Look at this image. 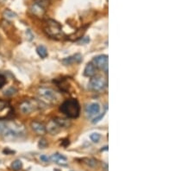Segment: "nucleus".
Here are the masks:
<instances>
[{"instance_id": "f8f14e48", "label": "nucleus", "mask_w": 194, "mask_h": 171, "mask_svg": "<svg viewBox=\"0 0 194 171\" xmlns=\"http://www.w3.org/2000/svg\"><path fill=\"white\" fill-rule=\"evenodd\" d=\"M30 11H31V12L34 14V16H36L38 17H42L44 15L46 10L44 8H42L41 5H39L38 4L34 3L31 5V7H30Z\"/></svg>"}, {"instance_id": "412c9836", "label": "nucleus", "mask_w": 194, "mask_h": 171, "mask_svg": "<svg viewBox=\"0 0 194 171\" xmlns=\"http://www.w3.org/2000/svg\"><path fill=\"white\" fill-rule=\"evenodd\" d=\"M17 92V89L14 87H10L9 89H7L6 91L4 92V95L5 96H12Z\"/></svg>"}, {"instance_id": "6ab92c4d", "label": "nucleus", "mask_w": 194, "mask_h": 171, "mask_svg": "<svg viewBox=\"0 0 194 171\" xmlns=\"http://www.w3.org/2000/svg\"><path fill=\"white\" fill-rule=\"evenodd\" d=\"M3 16L5 19H13L17 17V14L11 10H6L3 13Z\"/></svg>"}, {"instance_id": "c756f323", "label": "nucleus", "mask_w": 194, "mask_h": 171, "mask_svg": "<svg viewBox=\"0 0 194 171\" xmlns=\"http://www.w3.org/2000/svg\"><path fill=\"white\" fill-rule=\"evenodd\" d=\"M4 153H5L6 155H8L9 153H15V151H12V150H9V149H4Z\"/></svg>"}, {"instance_id": "423d86ee", "label": "nucleus", "mask_w": 194, "mask_h": 171, "mask_svg": "<svg viewBox=\"0 0 194 171\" xmlns=\"http://www.w3.org/2000/svg\"><path fill=\"white\" fill-rule=\"evenodd\" d=\"M13 109L9 101L0 100V120L6 119L12 115Z\"/></svg>"}, {"instance_id": "39448f33", "label": "nucleus", "mask_w": 194, "mask_h": 171, "mask_svg": "<svg viewBox=\"0 0 194 171\" xmlns=\"http://www.w3.org/2000/svg\"><path fill=\"white\" fill-rule=\"evenodd\" d=\"M44 103L37 100H26L19 105V110L23 114H30L42 108Z\"/></svg>"}, {"instance_id": "9d476101", "label": "nucleus", "mask_w": 194, "mask_h": 171, "mask_svg": "<svg viewBox=\"0 0 194 171\" xmlns=\"http://www.w3.org/2000/svg\"><path fill=\"white\" fill-rule=\"evenodd\" d=\"M99 112H100V105L98 103H92L86 108V113L88 117L98 115Z\"/></svg>"}, {"instance_id": "f3484780", "label": "nucleus", "mask_w": 194, "mask_h": 171, "mask_svg": "<svg viewBox=\"0 0 194 171\" xmlns=\"http://www.w3.org/2000/svg\"><path fill=\"white\" fill-rule=\"evenodd\" d=\"M36 52L41 58H46L47 56V48L44 46H38L37 48H36Z\"/></svg>"}, {"instance_id": "a211bd4d", "label": "nucleus", "mask_w": 194, "mask_h": 171, "mask_svg": "<svg viewBox=\"0 0 194 171\" xmlns=\"http://www.w3.org/2000/svg\"><path fill=\"white\" fill-rule=\"evenodd\" d=\"M11 167V169L13 170H21L22 168H23V162H22V161H20V160H16V161H14V162H12Z\"/></svg>"}, {"instance_id": "7ed1b4c3", "label": "nucleus", "mask_w": 194, "mask_h": 171, "mask_svg": "<svg viewBox=\"0 0 194 171\" xmlns=\"http://www.w3.org/2000/svg\"><path fill=\"white\" fill-rule=\"evenodd\" d=\"M43 30L46 35L51 38L60 39L63 35L60 24L53 19H47L46 21H44Z\"/></svg>"}, {"instance_id": "1a4fd4ad", "label": "nucleus", "mask_w": 194, "mask_h": 171, "mask_svg": "<svg viewBox=\"0 0 194 171\" xmlns=\"http://www.w3.org/2000/svg\"><path fill=\"white\" fill-rule=\"evenodd\" d=\"M46 127V131L47 132H49L50 134H53V135H55L57 134L58 132L61 130L60 126L58 125L57 123L55 122V119H51L49 120V122L47 123V125Z\"/></svg>"}, {"instance_id": "4468645a", "label": "nucleus", "mask_w": 194, "mask_h": 171, "mask_svg": "<svg viewBox=\"0 0 194 171\" xmlns=\"http://www.w3.org/2000/svg\"><path fill=\"white\" fill-rule=\"evenodd\" d=\"M96 74V67L94 66L93 63H88L86 66V69L84 71V74L87 77H91V76H94Z\"/></svg>"}, {"instance_id": "bb28decb", "label": "nucleus", "mask_w": 194, "mask_h": 171, "mask_svg": "<svg viewBox=\"0 0 194 171\" xmlns=\"http://www.w3.org/2000/svg\"><path fill=\"white\" fill-rule=\"evenodd\" d=\"M5 123L4 122H1L0 121V135H2L3 134V132H4V129H5Z\"/></svg>"}, {"instance_id": "6e6552de", "label": "nucleus", "mask_w": 194, "mask_h": 171, "mask_svg": "<svg viewBox=\"0 0 194 171\" xmlns=\"http://www.w3.org/2000/svg\"><path fill=\"white\" fill-rule=\"evenodd\" d=\"M93 64L95 67L102 69L106 74L108 73V56L101 55L93 59Z\"/></svg>"}, {"instance_id": "f03ea898", "label": "nucleus", "mask_w": 194, "mask_h": 171, "mask_svg": "<svg viewBox=\"0 0 194 171\" xmlns=\"http://www.w3.org/2000/svg\"><path fill=\"white\" fill-rule=\"evenodd\" d=\"M60 110L67 117L75 118L80 114V104L76 100H68L61 104Z\"/></svg>"}, {"instance_id": "c85d7f7f", "label": "nucleus", "mask_w": 194, "mask_h": 171, "mask_svg": "<svg viewBox=\"0 0 194 171\" xmlns=\"http://www.w3.org/2000/svg\"><path fill=\"white\" fill-rule=\"evenodd\" d=\"M90 40H89V38L88 37H82V40L80 42V43H88Z\"/></svg>"}, {"instance_id": "5701e85b", "label": "nucleus", "mask_w": 194, "mask_h": 171, "mask_svg": "<svg viewBox=\"0 0 194 171\" xmlns=\"http://www.w3.org/2000/svg\"><path fill=\"white\" fill-rule=\"evenodd\" d=\"M5 83H6V78L4 77V75L0 74V89L5 85Z\"/></svg>"}, {"instance_id": "0eeeda50", "label": "nucleus", "mask_w": 194, "mask_h": 171, "mask_svg": "<svg viewBox=\"0 0 194 171\" xmlns=\"http://www.w3.org/2000/svg\"><path fill=\"white\" fill-rule=\"evenodd\" d=\"M106 86V80L102 76H94L89 82V87L93 91H100Z\"/></svg>"}, {"instance_id": "dca6fc26", "label": "nucleus", "mask_w": 194, "mask_h": 171, "mask_svg": "<svg viewBox=\"0 0 194 171\" xmlns=\"http://www.w3.org/2000/svg\"><path fill=\"white\" fill-rule=\"evenodd\" d=\"M55 122L57 123L58 125L60 126V128H61V129H62V128H68V127H69L70 125H71L68 120L64 119V118H55Z\"/></svg>"}, {"instance_id": "2eb2a0df", "label": "nucleus", "mask_w": 194, "mask_h": 171, "mask_svg": "<svg viewBox=\"0 0 194 171\" xmlns=\"http://www.w3.org/2000/svg\"><path fill=\"white\" fill-rule=\"evenodd\" d=\"M50 159L58 164H67V158L60 154H54Z\"/></svg>"}, {"instance_id": "9b49d317", "label": "nucleus", "mask_w": 194, "mask_h": 171, "mask_svg": "<svg viewBox=\"0 0 194 171\" xmlns=\"http://www.w3.org/2000/svg\"><path fill=\"white\" fill-rule=\"evenodd\" d=\"M30 126H31L32 130L38 135H44L46 133V131H47L45 126L43 124L40 123V122H37V121L31 122Z\"/></svg>"}, {"instance_id": "393cba45", "label": "nucleus", "mask_w": 194, "mask_h": 171, "mask_svg": "<svg viewBox=\"0 0 194 171\" xmlns=\"http://www.w3.org/2000/svg\"><path fill=\"white\" fill-rule=\"evenodd\" d=\"M47 142H46L45 139H42V140H40V142H39V147L41 149H44L47 146Z\"/></svg>"}, {"instance_id": "20e7f679", "label": "nucleus", "mask_w": 194, "mask_h": 171, "mask_svg": "<svg viewBox=\"0 0 194 171\" xmlns=\"http://www.w3.org/2000/svg\"><path fill=\"white\" fill-rule=\"evenodd\" d=\"M38 95L40 100L44 104H56L60 100V96L57 92L51 88L40 87L38 89Z\"/></svg>"}, {"instance_id": "a878e982", "label": "nucleus", "mask_w": 194, "mask_h": 171, "mask_svg": "<svg viewBox=\"0 0 194 171\" xmlns=\"http://www.w3.org/2000/svg\"><path fill=\"white\" fill-rule=\"evenodd\" d=\"M26 34H27V37H28L29 41H32V40H33L34 35L31 33V30H28L26 31Z\"/></svg>"}, {"instance_id": "ddd939ff", "label": "nucleus", "mask_w": 194, "mask_h": 171, "mask_svg": "<svg viewBox=\"0 0 194 171\" xmlns=\"http://www.w3.org/2000/svg\"><path fill=\"white\" fill-rule=\"evenodd\" d=\"M81 59H82V57H81L80 54H76V55H74V56H73L68 57V58L64 59V60L62 61V62H63L65 65H71V64H73V62H80V61H81Z\"/></svg>"}, {"instance_id": "b1692460", "label": "nucleus", "mask_w": 194, "mask_h": 171, "mask_svg": "<svg viewBox=\"0 0 194 171\" xmlns=\"http://www.w3.org/2000/svg\"><path fill=\"white\" fill-rule=\"evenodd\" d=\"M104 113H103V114H101V115H99L98 117H97V118H95L93 120H92V123L93 124H96V123H98V122H99L102 118H103V116H104Z\"/></svg>"}, {"instance_id": "aec40b11", "label": "nucleus", "mask_w": 194, "mask_h": 171, "mask_svg": "<svg viewBox=\"0 0 194 171\" xmlns=\"http://www.w3.org/2000/svg\"><path fill=\"white\" fill-rule=\"evenodd\" d=\"M35 3L38 4L39 5H41L42 8H44L46 10V8L48 6L49 0H35Z\"/></svg>"}, {"instance_id": "cd10ccee", "label": "nucleus", "mask_w": 194, "mask_h": 171, "mask_svg": "<svg viewBox=\"0 0 194 171\" xmlns=\"http://www.w3.org/2000/svg\"><path fill=\"white\" fill-rule=\"evenodd\" d=\"M40 159L42 160V162H47L48 161H49V157H47V156H45V155H42V156H41L40 157Z\"/></svg>"}, {"instance_id": "4be33fe9", "label": "nucleus", "mask_w": 194, "mask_h": 171, "mask_svg": "<svg viewBox=\"0 0 194 171\" xmlns=\"http://www.w3.org/2000/svg\"><path fill=\"white\" fill-rule=\"evenodd\" d=\"M90 138L91 139L92 142L94 143H98L100 139V135L98 133H92L91 136H90Z\"/></svg>"}, {"instance_id": "f257e3e1", "label": "nucleus", "mask_w": 194, "mask_h": 171, "mask_svg": "<svg viewBox=\"0 0 194 171\" xmlns=\"http://www.w3.org/2000/svg\"><path fill=\"white\" fill-rule=\"evenodd\" d=\"M5 129L2 135L6 140H15L24 135L25 133V129L22 125L17 124L15 122H7L5 123Z\"/></svg>"}]
</instances>
